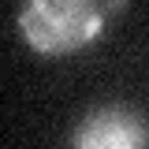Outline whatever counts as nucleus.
<instances>
[{
    "label": "nucleus",
    "mask_w": 149,
    "mask_h": 149,
    "mask_svg": "<svg viewBox=\"0 0 149 149\" xmlns=\"http://www.w3.org/2000/svg\"><path fill=\"white\" fill-rule=\"evenodd\" d=\"M112 11H123V4L34 0L19 11V30L41 56H71L101 37Z\"/></svg>",
    "instance_id": "1"
},
{
    "label": "nucleus",
    "mask_w": 149,
    "mask_h": 149,
    "mask_svg": "<svg viewBox=\"0 0 149 149\" xmlns=\"http://www.w3.org/2000/svg\"><path fill=\"white\" fill-rule=\"evenodd\" d=\"M149 127L142 112L127 104H101L82 116L71 134V149H146Z\"/></svg>",
    "instance_id": "2"
}]
</instances>
